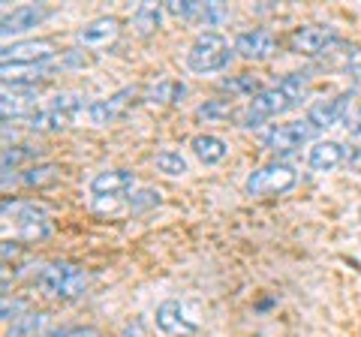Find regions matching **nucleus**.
<instances>
[{"instance_id":"1","label":"nucleus","mask_w":361,"mask_h":337,"mask_svg":"<svg viewBox=\"0 0 361 337\" xmlns=\"http://www.w3.org/2000/svg\"><path fill=\"white\" fill-rule=\"evenodd\" d=\"M307 91H310V75L289 73L280 78L274 87H265V91L253 97L244 109L235 111V121H238V127L253 130L259 123H265L268 118H277V115H283V111L301 106V99L307 97Z\"/></svg>"},{"instance_id":"2","label":"nucleus","mask_w":361,"mask_h":337,"mask_svg":"<svg viewBox=\"0 0 361 337\" xmlns=\"http://www.w3.org/2000/svg\"><path fill=\"white\" fill-rule=\"evenodd\" d=\"M37 283L39 289L45 292V295H51V298H61V301H73L78 295H85V289H87V271L85 268H78L75 262H49L39 271L37 277Z\"/></svg>"},{"instance_id":"3","label":"nucleus","mask_w":361,"mask_h":337,"mask_svg":"<svg viewBox=\"0 0 361 337\" xmlns=\"http://www.w3.org/2000/svg\"><path fill=\"white\" fill-rule=\"evenodd\" d=\"M232 54H235V46H229V39L220 37V33H202V37L190 46L187 51V66L199 75H208V73H220L226 66L232 63Z\"/></svg>"},{"instance_id":"4","label":"nucleus","mask_w":361,"mask_h":337,"mask_svg":"<svg viewBox=\"0 0 361 337\" xmlns=\"http://www.w3.org/2000/svg\"><path fill=\"white\" fill-rule=\"evenodd\" d=\"M295 184H298L295 168L286 163H271L247 175L244 190H247V196H280V193H289Z\"/></svg>"},{"instance_id":"5","label":"nucleus","mask_w":361,"mask_h":337,"mask_svg":"<svg viewBox=\"0 0 361 337\" xmlns=\"http://www.w3.org/2000/svg\"><path fill=\"white\" fill-rule=\"evenodd\" d=\"M313 136V127L304 121H292V123H274L262 133V145L271 151V154H292L298 151L304 142Z\"/></svg>"},{"instance_id":"6","label":"nucleus","mask_w":361,"mask_h":337,"mask_svg":"<svg viewBox=\"0 0 361 337\" xmlns=\"http://www.w3.org/2000/svg\"><path fill=\"white\" fill-rule=\"evenodd\" d=\"M4 66H42L54 58V42L51 39H21L13 46H4L0 51Z\"/></svg>"},{"instance_id":"7","label":"nucleus","mask_w":361,"mask_h":337,"mask_svg":"<svg viewBox=\"0 0 361 337\" xmlns=\"http://www.w3.org/2000/svg\"><path fill=\"white\" fill-rule=\"evenodd\" d=\"M355 106L353 94H337L331 99H319V103H313L310 111H307V123L313 130H329V127H337V123H343L349 109Z\"/></svg>"},{"instance_id":"8","label":"nucleus","mask_w":361,"mask_h":337,"mask_svg":"<svg viewBox=\"0 0 361 337\" xmlns=\"http://www.w3.org/2000/svg\"><path fill=\"white\" fill-rule=\"evenodd\" d=\"M277 51V37L265 27H253L235 37V54L244 61H268Z\"/></svg>"},{"instance_id":"9","label":"nucleus","mask_w":361,"mask_h":337,"mask_svg":"<svg viewBox=\"0 0 361 337\" xmlns=\"http://www.w3.org/2000/svg\"><path fill=\"white\" fill-rule=\"evenodd\" d=\"M331 46H337V33L334 27L325 25H304L292 33V49L298 54H322L329 51Z\"/></svg>"},{"instance_id":"10","label":"nucleus","mask_w":361,"mask_h":337,"mask_svg":"<svg viewBox=\"0 0 361 337\" xmlns=\"http://www.w3.org/2000/svg\"><path fill=\"white\" fill-rule=\"evenodd\" d=\"M49 16H51V9L42 6V4L18 6V9H13V13L4 16V27H0V33H4V39L18 37V33H27V30H33V27H39Z\"/></svg>"},{"instance_id":"11","label":"nucleus","mask_w":361,"mask_h":337,"mask_svg":"<svg viewBox=\"0 0 361 337\" xmlns=\"http://www.w3.org/2000/svg\"><path fill=\"white\" fill-rule=\"evenodd\" d=\"M135 97V87H123V91L118 94H111L106 99H97V103H90L87 106V118L94 127H106V123H115L123 111H127L130 106V99Z\"/></svg>"},{"instance_id":"12","label":"nucleus","mask_w":361,"mask_h":337,"mask_svg":"<svg viewBox=\"0 0 361 337\" xmlns=\"http://www.w3.org/2000/svg\"><path fill=\"white\" fill-rule=\"evenodd\" d=\"M121 33V21L111 18V16H103V18H94L87 21L85 27L75 30V42L85 49H103L109 42H115V37Z\"/></svg>"},{"instance_id":"13","label":"nucleus","mask_w":361,"mask_h":337,"mask_svg":"<svg viewBox=\"0 0 361 337\" xmlns=\"http://www.w3.org/2000/svg\"><path fill=\"white\" fill-rule=\"evenodd\" d=\"M157 329L169 337H193L196 322L187 319V313L178 301H163V305L157 307Z\"/></svg>"},{"instance_id":"14","label":"nucleus","mask_w":361,"mask_h":337,"mask_svg":"<svg viewBox=\"0 0 361 337\" xmlns=\"http://www.w3.org/2000/svg\"><path fill=\"white\" fill-rule=\"evenodd\" d=\"M33 99H37V87L33 85H4V99H0V109H4V121L9 118H30L33 115Z\"/></svg>"},{"instance_id":"15","label":"nucleus","mask_w":361,"mask_h":337,"mask_svg":"<svg viewBox=\"0 0 361 337\" xmlns=\"http://www.w3.org/2000/svg\"><path fill=\"white\" fill-rule=\"evenodd\" d=\"M135 184L133 172H127V168H106V172L94 175V181H90V193L106 199V196H123L130 193Z\"/></svg>"},{"instance_id":"16","label":"nucleus","mask_w":361,"mask_h":337,"mask_svg":"<svg viewBox=\"0 0 361 337\" xmlns=\"http://www.w3.org/2000/svg\"><path fill=\"white\" fill-rule=\"evenodd\" d=\"M307 163H310V168H316V172H334L341 163H346V148L341 142H331V139L316 142L310 148Z\"/></svg>"},{"instance_id":"17","label":"nucleus","mask_w":361,"mask_h":337,"mask_svg":"<svg viewBox=\"0 0 361 337\" xmlns=\"http://www.w3.org/2000/svg\"><path fill=\"white\" fill-rule=\"evenodd\" d=\"M18 232L25 241H42L51 235V226L45 220V211L37 205H21L18 211Z\"/></svg>"},{"instance_id":"18","label":"nucleus","mask_w":361,"mask_h":337,"mask_svg":"<svg viewBox=\"0 0 361 337\" xmlns=\"http://www.w3.org/2000/svg\"><path fill=\"white\" fill-rule=\"evenodd\" d=\"M193 154L205 166H217V163H223L226 157H229V145H226L220 136H211V133H205V136L193 139Z\"/></svg>"},{"instance_id":"19","label":"nucleus","mask_w":361,"mask_h":337,"mask_svg":"<svg viewBox=\"0 0 361 337\" xmlns=\"http://www.w3.org/2000/svg\"><path fill=\"white\" fill-rule=\"evenodd\" d=\"M45 329H49V313H27L9 325L6 337H42Z\"/></svg>"},{"instance_id":"20","label":"nucleus","mask_w":361,"mask_h":337,"mask_svg":"<svg viewBox=\"0 0 361 337\" xmlns=\"http://www.w3.org/2000/svg\"><path fill=\"white\" fill-rule=\"evenodd\" d=\"M184 97H187V85L175 82V78H163V82H157L151 91H148V99H151V103H169V106L180 103Z\"/></svg>"},{"instance_id":"21","label":"nucleus","mask_w":361,"mask_h":337,"mask_svg":"<svg viewBox=\"0 0 361 337\" xmlns=\"http://www.w3.org/2000/svg\"><path fill=\"white\" fill-rule=\"evenodd\" d=\"M196 118L205 123H223V121L235 118V106L229 99H205V103L196 109Z\"/></svg>"},{"instance_id":"22","label":"nucleus","mask_w":361,"mask_h":337,"mask_svg":"<svg viewBox=\"0 0 361 337\" xmlns=\"http://www.w3.org/2000/svg\"><path fill=\"white\" fill-rule=\"evenodd\" d=\"M337 61L334 66L341 70L346 78H353L355 85H361V46H343V51H334Z\"/></svg>"},{"instance_id":"23","label":"nucleus","mask_w":361,"mask_h":337,"mask_svg":"<svg viewBox=\"0 0 361 337\" xmlns=\"http://www.w3.org/2000/svg\"><path fill=\"white\" fill-rule=\"evenodd\" d=\"M61 168L54 163H39V166H30L27 172H21V184L25 187H45L51 181H58Z\"/></svg>"},{"instance_id":"24","label":"nucleus","mask_w":361,"mask_h":337,"mask_svg":"<svg viewBox=\"0 0 361 337\" xmlns=\"http://www.w3.org/2000/svg\"><path fill=\"white\" fill-rule=\"evenodd\" d=\"M223 87H226L229 94H244V97H250V99L262 94L259 75H250V73H244V75H238V78H226Z\"/></svg>"},{"instance_id":"25","label":"nucleus","mask_w":361,"mask_h":337,"mask_svg":"<svg viewBox=\"0 0 361 337\" xmlns=\"http://www.w3.org/2000/svg\"><path fill=\"white\" fill-rule=\"evenodd\" d=\"M133 25L139 27L142 37H148V33H154L157 27H160V9L151 6V4H142L133 16Z\"/></svg>"},{"instance_id":"26","label":"nucleus","mask_w":361,"mask_h":337,"mask_svg":"<svg viewBox=\"0 0 361 337\" xmlns=\"http://www.w3.org/2000/svg\"><path fill=\"white\" fill-rule=\"evenodd\" d=\"M157 168H160L163 175L178 178V175L187 172V160L178 151H160V154H157Z\"/></svg>"},{"instance_id":"27","label":"nucleus","mask_w":361,"mask_h":337,"mask_svg":"<svg viewBox=\"0 0 361 337\" xmlns=\"http://www.w3.org/2000/svg\"><path fill=\"white\" fill-rule=\"evenodd\" d=\"M166 13L175 16V18H202V13H205V4H199V0H169Z\"/></svg>"},{"instance_id":"28","label":"nucleus","mask_w":361,"mask_h":337,"mask_svg":"<svg viewBox=\"0 0 361 337\" xmlns=\"http://www.w3.org/2000/svg\"><path fill=\"white\" fill-rule=\"evenodd\" d=\"M49 109L61 111V115H66V118H75L78 111L85 109V97H82V94H58V97L51 99Z\"/></svg>"},{"instance_id":"29","label":"nucleus","mask_w":361,"mask_h":337,"mask_svg":"<svg viewBox=\"0 0 361 337\" xmlns=\"http://www.w3.org/2000/svg\"><path fill=\"white\" fill-rule=\"evenodd\" d=\"M30 157H37V151H33L30 145H9V148H4V172L16 168L18 163L30 160Z\"/></svg>"},{"instance_id":"30","label":"nucleus","mask_w":361,"mask_h":337,"mask_svg":"<svg viewBox=\"0 0 361 337\" xmlns=\"http://www.w3.org/2000/svg\"><path fill=\"white\" fill-rule=\"evenodd\" d=\"M0 313H4V317H0V319H4V322H18L21 317H27V305H25V301H18V298H13V301H9V295L4 298V310H0Z\"/></svg>"},{"instance_id":"31","label":"nucleus","mask_w":361,"mask_h":337,"mask_svg":"<svg viewBox=\"0 0 361 337\" xmlns=\"http://www.w3.org/2000/svg\"><path fill=\"white\" fill-rule=\"evenodd\" d=\"M223 18H229V9H226L223 4H205V13H202V25L205 27H214L217 21H223Z\"/></svg>"},{"instance_id":"32","label":"nucleus","mask_w":361,"mask_h":337,"mask_svg":"<svg viewBox=\"0 0 361 337\" xmlns=\"http://www.w3.org/2000/svg\"><path fill=\"white\" fill-rule=\"evenodd\" d=\"M51 337H99V331H97V329H90V325H73V329L54 331Z\"/></svg>"},{"instance_id":"33","label":"nucleus","mask_w":361,"mask_h":337,"mask_svg":"<svg viewBox=\"0 0 361 337\" xmlns=\"http://www.w3.org/2000/svg\"><path fill=\"white\" fill-rule=\"evenodd\" d=\"M148 205H160V190H142L139 199H133V208L135 211H142V208H148Z\"/></svg>"},{"instance_id":"34","label":"nucleus","mask_w":361,"mask_h":337,"mask_svg":"<svg viewBox=\"0 0 361 337\" xmlns=\"http://www.w3.org/2000/svg\"><path fill=\"white\" fill-rule=\"evenodd\" d=\"M343 127L353 133V136H358V133H361V106H358V103L349 109V115H346V121H343Z\"/></svg>"},{"instance_id":"35","label":"nucleus","mask_w":361,"mask_h":337,"mask_svg":"<svg viewBox=\"0 0 361 337\" xmlns=\"http://www.w3.org/2000/svg\"><path fill=\"white\" fill-rule=\"evenodd\" d=\"M346 166H349V172H358L361 175V148H353L346 154Z\"/></svg>"},{"instance_id":"36","label":"nucleus","mask_w":361,"mask_h":337,"mask_svg":"<svg viewBox=\"0 0 361 337\" xmlns=\"http://www.w3.org/2000/svg\"><path fill=\"white\" fill-rule=\"evenodd\" d=\"M121 337H148V334H145V325L142 322H130L127 329L121 331Z\"/></svg>"},{"instance_id":"37","label":"nucleus","mask_w":361,"mask_h":337,"mask_svg":"<svg viewBox=\"0 0 361 337\" xmlns=\"http://www.w3.org/2000/svg\"><path fill=\"white\" fill-rule=\"evenodd\" d=\"M16 253H18V247H16L13 241H6V244H4V259H9V256H16Z\"/></svg>"},{"instance_id":"38","label":"nucleus","mask_w":361,"mask_h":337,"mask_svg":"<svg viewBox=\"0 0 361 337\" xmlns=\"http://www.w3.org/2000/svg\"><path fill=\"white\" fill-rule=\"evenodd\" d=\"M358 217H361V208H358Z\"/></svg>"}]
</instances>
